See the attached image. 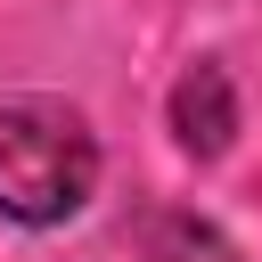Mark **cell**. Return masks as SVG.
<instances>
[{
    "mask_svg": "<svg viewBox=\"0 0 262 262\" xmlns=\"http://www.w3.org/2000/svg\"><path fill=\"white\" fill-rule=\"evenodd\" d=\"M98 188V139L74 106H8L0 115V221H25V229H49V221H74Z\"/></svg>",
    "mask_w": 262,
    "mask_h": 262,
    "instance_id": "cell-1",
    "label": "cell"
},
{
    "mask_svg": "<svg viewBox=\"0 0 262 262\" xmlns=\"http://www.w3.org/2000/svg\"><path fill=\"white\" fill-rule=\"evenodd\" d=\"M139 262H246L205 213H156L139 237Z\"/></svg>",
    "mask_w": 262,
    "mask_h": 262,
    "instance_id": "cell-3",
    "label": "cell"
},
{
    "mask_svg": "<svg viewBox=\"0 0 262 262\" xmlns=\"http://www.w3.org/2000/svg\"><path fill=\"white\" fill-rule=\"evenodd\" d=\"M172 131H180L188 156H221V147L237 139V90H229V74H221L213 57L172 82Z\"/></svg>",
    "mask_w": 262,
    "mask_h": 262,
    "instance_id": "cell-2",
    "label": "cell"
}]
</instances>
